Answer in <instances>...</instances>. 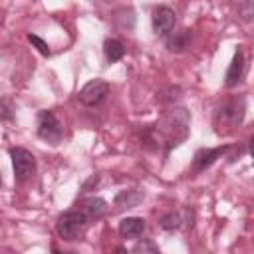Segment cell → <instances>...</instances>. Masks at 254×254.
<instances>
[{"label": "cell", "mask_w": 254, "mask_h": 254, "mask_svg": "<svg viewBox=\"0 0 254 254\" xmlns=\"http://www.w3.org/2000/svg\"><path fill=\"white\" fill-rule=\"evenodd\" d=\"M189 111L185 107H175L169 113H165L155 125H149L143 131V143L151 149H163V153L169 155L171 149L179 147L189 137Z\"/></svg>", "instance_id": "cell-1"}, {"label": "cell", "mask_w": 254, "mask_h": 254, "mask_svg": "<svg viewBox=\"0 0 254 254\" xmlns=\"http://www.w3.org/2000/svg\"><path fill=\"white\" fill-rule=\"evenodd\" d=\"M244 111H246V101L244 97H230L226 101H222L216 111H214V125L218 133H226V131H234L242 119H244Z\"/></svg>", "instance_id": "cell-2"}, {"label": "cell", "mask_w": 254, "mask_h": 254, "mask_svg": "<svg viewBox=\"0 0 254 254\" xmlns=\"http://www.w3.org/2000/svg\"><path fill=\"white\" fill-rule=\"evenodd\" d=\"M87 224H89V218L83 212H79L77 208L75 210H65L56 220V232L62 240L71 242V240H79L85 234Z\"/></svg>", "instance_id": "cell-3"}, {"label": "cell", "mask_w": 254, "mask_h": 254, "mask_svg": "<svg viewBox=\"0 0 254 254\" xmlns=\"http://www.w3.org/2000/svg\"><path fill=\"white\" fill-rule=\"evenodd\" d=\"M10 157H12V169H14L16 183H20V185L28 183L36 173V157L32 155V151H28L24 147H12Z\"/></svg>", "instance_id": "cell-4"}, {"label": "cell", "mask_w": 254, "mask_h": 254, "mask_svg": "<svg viewBox=\"0 0 254 254\" xmlns=\"http://www.w3.org/2000/svg\"><path fill=\"white\" fill-rule=\"evenodd\" d=\"M38 137L52 145H58L64 139V125L54 111L44 109L38 113Z\"/></svg>", "instance_id": "cell-5"}, {"label": "cell", "mask_w": 254, "mask_h": 254, "mask_svg": "<svg viewBox=\"0 0 254 254\" xmlns=\"http://www.w3.org/2000/svg\"><path fill=\"white\" fill-rule=\"evenodd\" d=\"M109 83L101 77H95V79H89L81 89H79V101L85 105V107H95L99 105L107 95H109Z\"/></svg>", "instance_id": "cell-6"}, {"label": "cell", "mask_w": 254, "mask_h": 254, "mask_svg": "<svg viewBox=\"0 0 254 254\" xmlns=\"http://www.w3.org/2000/svg\"><path fill=\"white\" fill-rule=\"evenodd\" d=\"M175 24H177V14H175L173 8H169V6H157L153 10V14H151V26H153L155 36L167 38L175 30Z\"/></svg>", "instance_id": "cell-7"}, {"label": "cell", "mask_w": 254, "mask_h": 254, "mask_svg": "<svg viewBox=\"0 0 254 254\" xmlns=\"http://www.w3.org/2000/svg\"><path fill=\"white\" fill-rule=\"evenodd\" d=\"M192 220H194V212L192 208H181V210H171V212H165L161 218H159V226L167 232H175V230H183V228H189L192 226Z\"/></svg>", "instance_id": "cell-8"}, {"label": "cell", "mask_w": 254, "mask_h": 254, "mask_svg": "<svg viewBox=\"0 0 254 254\" xmlns=\"http://www.w3.org/2000/svg\"><path fill=\"white\" fill-rule=\"evenodd\" d=\"M226 151H230V145H220V147H212V149H206V147L198 149V151L194 153V157H192V167H190V171H192L194 175L206 171V169H208L216 159H220Z\"/></svg>", "instance_id": "cell-9"}, {"label": "cell", "mask_w": 254, "mask_h": 254, "mask_svg": "<svg viewBox=\"0 0 254 254\" xmlns=\"http://www.w3.org/2000/svg\"><path fill=\"white\" fill-rule=\"evenodd\" d=\"M77 210L83 212L89 220H99L107 214L109 206H107V200H103L101 196H85L77 202Z\"/></svg>", "instance_id": "cell-10"}, {"label": "cell", "mask_w": 254, "mask_h": 254, "mask_svg": "<svg viewBox=\"0 0 254 254\" xmlns=\"http://www.w3.org/2000/svg\"><path fill=\"white\" fill-rule=\"evenodd\" d=\"M244 67H246V64H244V54H242V50L238 48V50L234 52V56H232V62H230L228 69H226V77H224L226 87H234V85L240 83V79H242V75H244Z\"/></svg>", "instance_id": "cell-11"}, {"label": "cell", "mask_w": 254, "mask_h": 254, "mask_svg": "<svg viewBox=\"0 0 254 254\" xmlns=\"http://www.w3.org/2000/svg\"><path fill=\"white\" fill-rule=\"evenodd\" d=\"M143 198H145V190H143V189H127V190H121V192L115 196L113 206H115V210L135 208Z\"/></svg>", "instance_id": "cell-12"}, {"label": "cell", "mask_w": 254, "mask_h": 254, "mask_svg": "<svg viewBox=\"0 0 254 254\" xmlns=\"http://www.w3.org/2000/svg\"><path fill=\"white\" fill-rule=\"evenodd\" d=\"M145 228H147V224L139 216H127V218H123L119 222V234L123 238H129V240H135V238L143 236Z\"/></svg>", "instance_id": "cell-13"}, {"label": "cell", "mask_w": 254, "mask_h": 254, "mask_svg": "<svg viewBox=\"0 0 254 254\" xmlns=\"http://www.w3.org/2000/svg\"><path fill=\"white\" fill-rule=\"evenodd\" d=\"M165 44H167V50L169 52H175V54H181L189 48L190 44V30H179V32H171L167 38H165Z\"/></svg>", "instance_id": "cell-14"}, {"label": "cell", "mask_w": 254, "mask_h": 254, "mask_svg": "<svg viewBox=\"0 0 254 254\" xmlns=\"http://www.w3.org/2000/svg\"><path fill=\"white\" fill-rule=\"evenodd\" d=\"M103 54H105L107 64H115V62H119V60L125 56V48H123V44H121L119 40L107 38V40L103 42Z\"/></svg>", "instance_id": "cell-15"}, {"label": "cell", "mask_w": 254, "mask_h": 254, "mask_svg": "<svg viewBox=\"0 0 254 254\" xmlns=\"http://www.w3.org/2000/svg\"><path fill=\"white\" fill-rule=\"evenodd\" d=\"M131 254H161V250L157 248V244L149 238H139L133 246V252Z\"/></svg>", "instance_id": "cell-16"}, {"label": "cell", "mask_w": 254, "mask_h": 254, "mask_svg": "<svg viewBox=\"0 0 254 254\" xmlns=\"http://www.w3.org/2000/svg\"><path fill=\"white\" fill-rule=\"evenodd\" d=\"M28 42H30L32 46H36V50H38L42 56H50V54H52L48 42H44V40H42L40 36H36V34H28Z\"/></svg>", "instance_id": "cell-17"}, {"label": "cell", "mask_w": 254, "mask_h": 254, "mask_svg": "<svg viewBox=\"0 0 254 254\" xmlns=\"http://www.w3.org/2000/svg\"><path fill=\"white\" fill-rule=\"evenodd\" d=\"M238 12H240V16H242V20H246V22H250L252 20V16H254V2H240L238 4Z\"/></svg>", "instance_id": "cell-18"}, {"label": "cell", "mask_w": 254, "mask_h": 254, "mask_svg": "<svg viewBox=\"0 0 254 254\" xmlns=\"http://www.w3.org/2000/svg\"><path fill=\"white\" fill-rule=\"evenodd\" d=\"M97 183H99V177H97V175H91V177L83 183V187H81V189H83V190H89L91 187H97Z\"/></svg>", "instance_id": "cell-19"}, {"label": "cell", "mask_w": 254, "mask_h": 254, "mask_svg": "<svg viewBox=\"0 0 254 254\" xmlns=\"http://www.w3.org/2000/svg\"><path fill=\"white\" fill-rule=\"evenodd\" d=\"M113 254H129V252H127V250H125L123 246H117V248L113 250Z\"/></svg>", "instance_id": "cell-20"}, {"label": "cell", "mask_w": 254, "mask_h": 254, "mask_svg": "<svg viewBox=\"0 0 254 254\" xmlns=\"http://www.w3.org/2000/svg\"><path fill=\"white\" fill-rule=\"evenodd\" d=\"M54 254H73V252H60V250H54Z\"/></svg>", "instance_id": "cell-21"}, {"label": "cell", "mask_w": 254, "mask_h": 254, "mask_svg": "<svg viewBox=\"0 0 254 254\" xmlns=\"http://www.w3.org/2000/svg\"><path fill=\"white\" fill-rule=\"evenodd\" d=\"M0 185H2V177H0Z\"/></svg>", "instance_id": "cell-22"}]
</instances>
